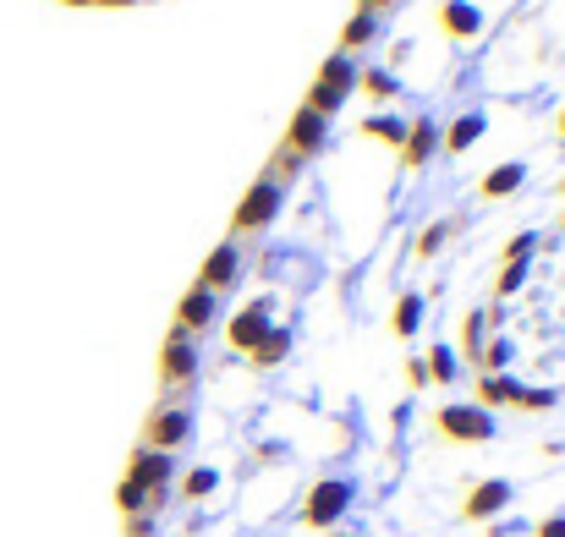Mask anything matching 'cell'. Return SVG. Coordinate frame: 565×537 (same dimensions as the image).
Returning <instances> with one entry per match:
<instances>
[{
    "instance_id": "cell-1",
    "label": "cell",
    "mask_w": 565,
    "mask_h": 537,
    "mask_svg": "<svg viewBox=\"0 0 565 537\" xmlns=\"http://www.w3.org/2000/svg\"><path fill=\"white\" fill-rule=\"evenodd\" d=\"M358 61L341 50V55H330L324 66H319V83H313V94H308V110H319V116H330V110H341L347 99H352V88H358Z\"/></svg>"
},
{
    "instance_id": "cell-2",
    "label": "cell",
    "mask_w": 565,
    "mask_h": 537,
    "mask_svg": "<svg viewBox=\"0 0 565 537\" xmlns=\"http://www.w3.org/2000/svg\"><path fill=\"white\" fill-rule=\"evenodd\" d=\"M280 208H286V192H280V181L264 176L247 186V197L236 203V214H231V225L236 230H269L275 219H280Z\"/></svg>"
},
{
    "instance_id": "cell-3",
    "label": "cell",
    "mask_w": 565,
    "mask_h": 537,
    "mask_svg": "<svg viewBox=\"0 0 565 537\" xmlns=\"http://www.w3.org/2000/svg\"><path fill=\"white\" fill-rule=\"evenodd\" d=\"M439 433L445 439H456V444H489L494 433H500V422H494V411H483L478 400H456V406H445L439 411Z\"/></svg>"
},
{
    "instance_id": "cell-4",
    "label": "cell",
    "mask_w": 565,
    "mask_h": 537,
    "mask_svg": "<svg viewBox=\"0 0 565 537\" xmlns=\"http://www.w3.org/2000/svg\"><path fill=\"white\" fill-rule=\"evenodd\" d=\"M347 511H352V483H347V477H324V483H313L302 522H308V527H335Z\"/></svg>"
},
{
    "instance_id": "cell-5",
    "label": "cell",
    "mask_w": 565,
    "mask_h": 537,
    "mask_svg": "<svg viewBox=\"0 0 565 537\" xmlns=\"http://www.w3.org/2000/svg\"><path fill=\"white\" fill-rule=\"evenodd\" d=\"M127 477H132V483L154 500V511H160V505H166V488H171V477H177V461H171L166 450H149V444H143V450L132 455V472H127Z\"/></svg>"
},
{
    "instance_id": "cell-6",
    "label": "cell",
    "mask_w": 565,
    "mask_h": 537,
    "mask_svg": "<svg viewBox=\"0 0 565 537\" xmlns=\"http://www.w3.org/2000/svg\"><path fill=\"white\" fill-rule=\"evenodd\" d=\"M269 313H275V302H269V297L247 302V308H242V313L231 319V330H225V335H231V346L253 357V352H258V341H264V335L275 330V319H269Z\"/></svg>"
},
{
    "instance_id": "cell-7",
    "label": "cell",
    "mask_w": 565,
    "mask_h": 537,
    "mask_svg": "<svg viewBox=\"0 0 565 537\" xmlns=\"http://www.w3.org/2000/svg\"><path fill=\"white\" fill-rule=\"evenodd\" d=\"M324 143H330V116H319V110L302 105V110L291 116V127H286V149L308 160V154H319Z\"/></svg>"
},
{
    "instance_id": "cell-8",
    "label": "cell",
    "mask_w": 565,
    "mask_h": 537,
    "mask_svg": "<svg viewBox=\"0 0 565 537\" xmlns=\"http://www.w3.org/2000/svg\"><path fill=\"white\" fill-rule=\"evenodd\" d=\"M192 439V411L188 406H166V411H154L149 417V450H182Z\"/></svg>"
},
{
    "instance_id": "cell-9",
    "label": "cell",
    "mask_w": 565,
    "mask_h": 537,
    "mask_svg": "<svg viewBox=\"0 0 565 537\" xmlns=\"http://www.w3.org/2000/svg\"><path fill=\"white\" fill-rule=\"evenodd\" d=\"M236 275H242V247H236V241H220V247L203 258V269H198V286L220 297L225 286H236Z\"/></svg>"
},
{
    "instance_id": "cell-10",
    "label": "cell",
    "mask_w": 565,
    "mask_h": 537,
    "mask_svg": "<svg viewBox=\"0 0 565 537\" xmlns=\"http://www.w3.org/2000/svg\"><path fill=\"white\" fill-rule=\"evenodd\" d=\"M192 373H198V346H192L188 330L177 324L171 341H166V352H160V378H166V384H188Z\"/></svg>"
},
{
    "instance_id": "cell-11",
    "label": "cell",
    "mask_w": 565,
    "mask_h": 537,
    "mask_svg": "<svg viewBox=\"0 0 565 537\" xmlns=\"http://www.w3.org/2000/svg\"><path fill=\"white\" fill-rule=\"evenodd\" d=\"M483 6H472V0H445L439 6V28L456 39V44H472V39H483Z\"/></svg>"
},
{
    "instance_id": "cell-12",
    "label": "cell",
    "mask_w": 565,
    "mask_h": 537,
    "mask_svg": "<svg viewBox=\"0 0 565 537\" xmlns=\"http://www.w3.org/2000/svg\"><path fill=\"white\" fill-rule=\"evenodd\" d=\"M511 500H516V488H511L505 477H489V483H478V488L467 494V505H461V511H467V522H494Z\"/></svg>"
},
{
    "instance_id": "cell-13",
    "label": "cell",
    "mask_w": 565,
    "mask_h": 537,
    "mask_svg": "<svg viewBox=\"0 0 565 537\" xmlns=\"http://www.w3.org/2000/svg\"><path fill=\"white\" fill-rule=\"evenodd\" d=\"M214 319H220V297L203 291V286H192L188 297H182V308H177V324L192 335V330H209Z\"/></svg>"
},
{
    "instance_id": "cell-14",
    "label": "cell",
    "mask_w": 565,
    "mask_h": 537,
    "mask_svg": "<svg viewBox=\"0 0 565 537\" xmlns=\"http://www.w3.org/2000/svg\"><path fill=\"white\" fill-rule=\"evenodd\" d=\"M439 149V127L423 116V121H412L406 127V143H401V165L406 171H417V165H428V154Z\"/></svg>"
},
{
    "instance_id": "cell-15",
    "label": "cell",
    "mask_w": 565,
    "mask_h": 537,
    "mask_svg": "<svg viewBox=\"0 0 565 537\" xmlns=\"http://www.w3.org/2000/svg\"><path fill=\"white\" fill-rule=\"evenodd\" d=\"M483 132H489V116H483V110H461V116L450 121V132H445V149H450V154H467Z\"/></svg>"
},
{
    "instance_id": "cell-16",
    "label": "cell",
    "mask_w": 565,
    "mask_h": 537,
    "mask_svg": "<svg viewBox=\"0 0 565 537\" xmlns=\"http://www.w3.org/2000/svg\"><path fill=\"white\" fill-rule=\"evenodd\" d=\"M522 400V384L511 378V373H483V384H478V406L489 411V406H516Z\"/></svg>"
},
{
    "instance_id": "cell-17",
    "label": "cell",
    "mask_w": 565,
    "mask_h": 537,
    "mask_svg": "<svg viewBox=\"0 0 565 537\" xmlns=\"http://www.w3.org/2000/svg\"><path fill=\"white\" fill-rule=\"evenodd\" d=\"M522 181H527V165H522V160H511V165H494V171L483 176V197H511Z\"/></svg>"
},
{
    "instance_id": "cell-18",
    "label": "cell",
    "mask_w": 565,
    "mask_h": 537,
    "mask_svg": "<svg viewBox=\"0 0 565 537\" xmlns=\"http://www.w3.org/2000/svg\"><path fill=\"white\" fill-rule=\"evenodd\" d=\"M423 367H428V378H434V384H456V378H461V357H456V346H434Z\"/></svg>"
},
{
    "instance_id": "cell-19",
    "label": "cell",
    "mask_w": 565,
    "mask_h": 537,
    "mask_svg": "<svg viewBox=\"0 0 565 537\" xmlns=\"http://www.w3.org/2000/svg\"><path fill=\"white\" fill-rule=\"evenodd\" d=\"M406 127H412V121H401V116H369V121H363V138H379V143H395V149H401V143H406Z\"/></svg>"
},
{
    "instance_id": "cell-20",
    "label": "cell",
    "mask_w": 565,
    "mask_h": 537,
    "mask_svg": "<svg viewBox=\"0 0 565 537\" xmlns=\"http://www.w3.org/2000/svg\"><path fill=\"white\" fill-rule=\"evenodd\" d=\"M417 324H423V297H417V291H406V297L395 302V335H401V341H412V335H417Z\"/></svg>"
},
{
    "instance_id": "cell-21",
    "label": "cell",
    "mask_w": 565,
    "mask_h": 537,
    "mask_svg": "<svg viewBox=\"0 0 565 537\" xmlns=\"http://www.w3.org/2000/svg\"><path fill=\"white\" fill-rule=\"evenodd\" d=\"M286 352H291V330H280V324H275V330L258 341L253 362H258V367H275V362H286Z\"/></svg>"
},
{
    "instance_id": "cell-22",
    "label": "cell",
    "mask_w": 565,
    "mask_h": 537,
    "mask_svg": "<svg viewBox=\"0 0 565 537\" xmlns=\"http://www.w3.org/2000/svg\"><path fill=\"white\" fill-rule=\"evenodd\" d=\"M358 83L374 94V99H395L401 94V77L395 72H384V66H369V72H358Z\"/></svg>"
},
{
    "instance_id": "cell-23",
    "label": "cell",
    "mask_w": 565,
    "mask_h": 537,
    "mask_svg": "<svg viewBox=\"0 0 565 537\" xmlns=\"http://www.w3.org/2000/svg\"><path fill=\"white\" fill-rule=\"evenodd\" d=\"M379 39V17L374 11H358L352 22H347V50H363V44H374Z\"/></svg>"
},
{
    "instance_id": "cell-24",
    "label": "cell",
    "mask_w": 565,
    "mask_h": 537,
    "mask_svg": "<svg viewBox=\"0 0 565 537\" xmlns=\"http://www.w3.org/2000/svg\"><path fill=\"white\" fill-rule=\"evenodd\" d=\"M116 505L127 511V516H143V511H154V500L132 483V477H121V488H116Z\"/></svg>"
},
{
    "instance_id": "cell-25",
    "label": "cell",
    "mask_w": 565,
    "mask_h": 537,
    "mask_svg": "<svg viewBox=\"0 0 565 537\" xmlns=\"http://www.w3.org/2000/svg\"><path fill=\"white\" fill-rule=\"evenodd\" d=\"M214 488H220V472H214V466H192L188 483H182V494H188V500H209Z\"/></svg>"
},
{
    "instance_id": "cell-26",
    "label": "cell",
    "mask_w": 565,
    "mask_h": 537,
    "mask_svg": "<svg viewBox=\"0 0 565 537\" xmlns=\"http://www.w3.org/2000/svg\"><path fill=\"white\" fill-rule=\"evenodd\" d=\"M483 313H467V324H461V346H467V357L478 362V352H483Z\"/></svg>"
},
{
    "instance_id": "cell-27",
    "label": "cell",
    "mask_w": 565,
    "mask_h": 537,
    "mask_svg": "<svg viewBox=\"0 0 565 537\" xmlns=\"http://www.w3.org/2000/svg\"><path fill=\"white\" fill-rule=\"evenodd\" d=\"M533 253H539V236H533V230H522V236L505 241V264H527Z\"/></svg>"
},
{
    "instance_id": "cell-28",
    "label": "cell",
    "mask_w": 565,
    "mask_h": 537,
    "mask_svg": "<svg viewBox=\"0 0 565 537\" xmlns=\"http://www.w3.org/2000/svg\"><path fill=\"white\" fill-rule=\"evenodd\" d=\"M478 362H483V373H505V362H511V341H489V346L478 352Z\"/></svg>"
},
{
    "instance_id": "cell-29",
    "label": "cell",
    "mask_w": 565,
    "mask_h": 537,
    "mask_svg": "<svg viewBox=\"0 0 565 537\" xmlns=\"http://www.w3.org/2000/svg\"><path fill=\"white\" fill-rule=\"evenodd\" d=\"M522 280H527V264H505V269H500V280H494V297L522 291Z\"/></svg>"
},
{
    "instance_id": "cell-30",
    "label": "cell",
    "mask_w": 565,
    "mask_h": 537,
    "mask_svg": "<svg viewBox=\"0 0 565 537\" xmlns=\"http://www.w3.org/2000/svg\"><path fill=\"white\" fill-rule=\"evenodd\" d=\"M555 400H561L555 389H522V400H516V406H522V411H550Z\"/></svg>"
},
{
    "instance_id": "cell-31",
    "label": "cell",
    "mask_w": 565,
    "mask_h": 537,
    "mask_svg": "<svg viewBox=\"0 0 565 537\" xmlns=\"http://www.w3.org/2000/svg\"><path fill=\"white\" fill-rule=\"evenodd\" d=\"M439 247H445V225H428V230L417 236V253H423V258H434Z\"/></svg>"
},
{
    "instance_id": "cell-32",
    "label": "cell",
    "mask_w": 565,
    "mask_h": 537,
    "mask_svg": "<svg viewBox=\"0 0 565 537\" xmlns=\"http://www.w3.org/2000/svg\"><path fill=\"white\" fill-rule=\"evenodd\" d=\"M406 384H412V389H423V384H428V367H423V357L406 362Z\"/></svg>"
},
{
    "instance_id": "cell-33",
    "label": "cell",
    "mask_w": 565,
    "mask_h": 537,
    "mask_svg": "<svg viewBox=\"0 0 565 537\" xmlns=\"http://www.w3.org/2000/svg\"><path fill=\"white\" fill-rule=\"evenodd\" d=\"M127 533H132V537H149V533H154V516H149V511H143V516H132V527H127Z\"/></svg>"
},
{
    "instance_id": "cell-34",
    "label": "cell",
    "mask_w": 565,
    "mask_h": 537,
    "mask_svg": "<svg viewBox=\"0 0 565 537\" xmlns=\"http://www.w3.org/2000/svg\"><path fill=\"white\" fill-rule=\"evenodd\" d=\"M539 537H565V516H550V522H539Z\"/></svg>"
},
{
    "instance_id": "cell-35",
    "label": "cell",
    "mask_w": 565,
    "mask_h": 537,
    "mask_svg": "<svg viewBox=\"0 0 565 537\" xmlns=\"http://www.w3.org/2000/svg\"><path fill=\"white\" fill-rule=\"evenodd\" d=\"M516 533V522H494V527H489V537H511Z\"/></svg>"
},
{
    "instance_id": "cell-36",
    "label": "cell",
    "mask_w": 565,
    "mask_h": 537,
    "mask_svg": "<svg viewBox=\"0 0 565 537\" xmlns=\"http://www.w3.org/2000/svg\"><path fill=\"white\" fill-rule=\"evenodd\" d=\"M390 6H395V0H363V11H374V17L379 11H390Z\"/></svg>"
},
{
    "instance_id": "cell-37",
    "label": "cell",
    "mask_w": 565,
    "mask_h": 537,
    "mask_svg": "<svg viewBox=\"0 0 565 537\" xmlns=\"http://www.w3.org/2000/svg\"><path fill=\"white\" fill-rule=\"evenodd\" d=\"M99 6H138V0H99Z\"/></svg>"
},
{
    "instance_id": "cell-38",
    "label": "cell",
    "mask_w": 565,
    "mask_h": 537,
    "mask_svg": "<svg viewBox=\"0 0 565 537\" xmlns=\"http://www.w3.org/2000/svg\"><path fill=\"white\" fill-rule=\"evenodd\" d=\"M561 138H565V110H561Z\"/></svg>"
},
{
    "instance_id": "cell-39",
    "label": "cell",
    "mask_w": 565,
    "mask_h": 537,
    "mask_svg": "<svg viewBox=\"0 0 565 537\" xmlns=\"http://www.w3.org/2000/svg\"><path fill=\"white\" fill-rule=\"evenodd\" d=\"M335 537H358V533H335Z\"/></svg>"
},
{
    "instance_id": "cell-40",
    "label": "cell",
    "mask_w": 565,
    "mask_h": 537,
    "mask_svg": "<svg viewBox=\"0 0 565 537\" xmlns=\"http://www.w3.org/2000/svg\"><path fill=\"white\" fill-rule=\"evenodd\" d=\"M561 192H565V181H561Z\"/></svg>"
}]
</instances>
